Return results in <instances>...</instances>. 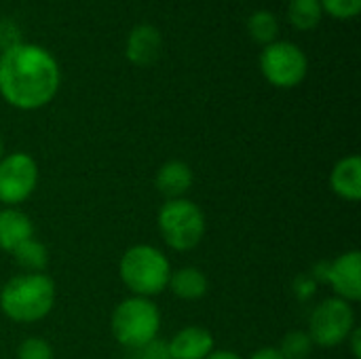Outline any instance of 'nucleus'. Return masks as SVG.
I'll list each match as a JSON object with an SVG mask.
<instances>
[{
    "label": "nucleus",
    "mask_w": 361,
    "mask_h": 359,
    "mask_svg": "<svg viewBox=\"0 0 361 359\" xmlns=\"http://www.w3.org/2000/svg\"><path fill=\"white\" fill-rule=\"evenodd\" d=\"M61 85L57 59L36 47L19 42L0 53V95L17 110H38L53 102Z\"/></svg>",
    "instance_id": "nucleus-1"
},
{
    "label": "nucleus",
    "mask_w": 361,
    "mask_h": 359,
    "mask_svg": "<svg viewBox=\"0 0 361 359\" xmlns=\"http://www.w3.org/2000/svg\"><path fill=\"white\" fill-rule=\"evenodd\" d=\"M57 286L47 273H19L0 286V311L13 324H38L55 307Z\"/></svg>",
    "instance_id": "nucleus-2"
},
{
    "label": "nucleus",
    "mask_w": 361,
    "mask_h": 359,
    "mask_svg": "<svg viewBox=\"0 0 361 359\" xmlns=\"http://www.w3.org/2000/svg\"><path fill=\"white\" fill-rule=\"evenodd\" d=\"M171 262L163 250L150 243H137L123 252L118 260V279L131 296L154 298L169 286Z\"/></svg>",
    "instance_id": "nucleus-3"
},
{
    "label": "nucleus",
    "mask_w": 361,
    "mask_h": 359,
    "mask_svg": "<svg viewBox=\"0 0 361 359\" xmlns=\"http://www.w3.org/2000/svg\"><path fill=\"white\" fill-rule=\"evenodd\" d=\"M161 311L152 298L127 296L110 315V332L127 351L140 349L159 339Z\"/></svg>",
    "instance_id": "nucleus-4"
},
{
    "label": "nucleus",
    "mask_w": 361,
    "mask_h": 359,
    "mask_svg": "<svg viewBox=\"0 0 361 359\" xmlns=\"http://www.w3.org/2000/svg\"><path fill=\"white\" fill-rule=\"evenodd\" d=\"M157 229L167 248L173 252H190L207 233L205 212L192 199H167L159 207Z\"/></svg>",
    "instance_id": "nucleus-5"
},
{
    "label": "nucleus",
    "mask_w": 361,
    "mask_h": 359,
    "mask_svg": "<svg viewBox=\"0 0 361 359\" xmlns=\"http://www.w3.org/2000/svg\"><path fill=\"white\" fill-rule=\"evenodd\" d=\"M357 317L351 303L330 296L324 298L309 315L307 334L311 336L315 347L334 349L347 343L349 334L355 330Z\"/></svg>",
    "instance_id": "nucleus-6"
},
{
    "label": "nucleus",
    "mask_w": 361,
    "mask_h": 359,
    "mask_svg": "<svg viewBox=\"0 0 361 359\" xmlns=\"http://www.w3.org/2000/svg\"><path fill=\"white\" fill-rule=\"evenodd\" d=\"M260 72L273 87L292 89L307 78L309 59L294 42L275 40L260 53Z\"/></svg>",
    "instance_id": "nucleus-7"
},
{
    "label": "nucleus",
    "mask_w": 361,
    "mask_h": 359,
    "mask_svg": "<svg viewBox=\"0 0 361 359\" xmlns=\"http://www.w3.org/2000/svg\"><path fill=\"white\" fill-rule=\"evenodd\" d=\"M40 169L32 154L8 152L0 159V205L17 207L38 188Z\"/></svg>",
    "instance_id": "nucleus-8"
},
{
    "label": "nucleus",
    "mask_w": 361,
    "mask_h": 359,
    "mask_svg": "<svg viewBox=\"0 0 361 359\" xmlns=\"http://www.w3.org/2000/svg\"><path fill=\"white\" fill-rule=\"evenodd\" d=\"M326 281L330 284L336 298L351 305L361 300V252L347 250L338 254L326 267Z\"/></svg>",
    "instance_id": "nucleus-9"
},
{
    "label": "nucleus",
    "mask_w": 361,
    "mask_h": 359,
    "mask_svg": "<svg viewBox=\"0 0 361 359\" xmlns=\"http://www.w3.org/2000/svg\"><path fill=\"white\" fill-rule=\"evenodd\" d=\"M214 349V334L203 326H186L167 341L169 359H205Z\"/></svg>",
    "instance_id": "nucleus-10"
},
{
    "label": "nucleus",
    "mask_w": 361,
    "mask_h": 359,
    "mask_svg": "<svg viewBox=\"0 0 361 359\" xmlns=\"http://www.w3.org/2000/svg\"><path fill=\"white\" fill-rule=\"evenodd\" d=\"M192 184H195L192 167L180 159L165 161L154 174V186L165 197V201L186 197V193L192 188Z\"/></svg>",
    "instance_id": "nucleus-11"
},
{
    "label": "nucleus",
    "mask_w": 361,
    "mask_h": 359,
    "mask_svg": "<svg viewBox=\"0 0 361 359\" xmlns=\"http://www.w3.org/2000/svg\"><path fill=\"white\" fill-rule=\"evenodd\" d=\"M330 188L332 193L347 201L357 203L361 199V159L357 154H349L336 161L330 171Z\"/></svg>",
    "instance_id": "nucleus-12"
},
{
    "label": "nucleus",
    "mask_w": 361,
    "mask_h": 359,
    "mask_svg": "<svg viewBox=\"0 0 361 359\" xmlns=\"http://www.w3.org/2000/svg\"><path fill=\"white\" fill-rule=\"evenodd\" d=\"M161 34L154 25H135L127 38L125 55L133 66H152L161 55Z\"/></svg>",
    "instance_id": "nucleus-13"
},
{
    "label": "nucleus",
    "mask_w": 361,
    "mask_h": 359,
    "mask_svg": "<svg viewBox=\"0 0 361 359\" xmlns=\"http://www.w3.org/2000/svg\"><path fill=\"white\" fill-rule=\"evenodd\" d=\"M34 237L32 218L19 207L0 209V250L13 254L21 243Z\"/></svg>",
    "instance_id": "nucleus-14"
},
{
    "label": "nucleus",
    "mask_w": 361,
    "mask_h": 359,
    "mask_svg": "<svg viewBox=\"0 0 361 359\" xmlns=\"http://www.w3.org/2000/svg\"><path fill=\"white\" fill-rule=\"evenodd\" d=\"M167 290H171V294L176 298H180V300L195 303V300H201L207 294L209 281H207V275L201 269L182 267V269L171 271Z\"/></svg>",
    "instance_id": "nucleus-15"
},
{
    "label": "nucleus",
    "mask_w": 361,
    "mask_h": 359,
    "mask_svg": "<svg viewBox=\"0 0 361 359\" xmlns=\"http://www.w3.org/2000/svg\"><path fill=\"white\" fill-rule=\"evenodd\" d=\"M11 256L15 264L21 269V273H44L49 267V250L36 237L21 243Z\"/></svg>",
    "instance_id": "nucleus-16"
},
{
    "label": "nucleus",
    "mask_w": 361,
    "mask_h": 359,
    "mask_svg": "<svg viewBox=\"0 0 361 359\" xmlns=\"http://www.w3.org/2000/svg\"><path fill=\"white\" fill-rule=\"evenodd\" d=\"M324 8L319 0H290L288 17L290 23L298 30H313L322 21Z\"/></svg>",
    "instance_id": "nucleus-17"
},
{
    "label": "nucleus",
    "mask_w": 361,
    "mask_h": 359,
    "mask_svg": "<svg viewBox=\"0 0 361 359\" xmlns=\"http://www.w3.org/2000/svg\"><path fill=\"white\" fill-rule=\"evenodd\" d=\"M247 32L250 36L260 42V44H271L277 40L279 34V21L273 13L269 11H256L250 19H247Z\"/></svg>",
    "instance_id": "nucleus-18"
},
{
    "label": "nucleus",
    "mask_w": 361,
    "mask_h": 359,
    "mask_svg": "<svg viewBox=\"0 0 361 359\" xmlns=\"http://www.w3.org/2000/svg\"><path fill=\"white\" fill-rule=\"evenodd\" d=\"M277 349L286 359H309L315 345L311 336L307 334V330H290L281 339V345Z\"/></svg>",
    "instance_id": "nucleus-19"
},
{
    "label": "nucleus",
    "mask_w": 361,
    "mask_h": 359,
    "mask_svg": "<svg viewBox=\"0 0 361 359\" xmlns=\"http://www.w3.org/2000/svg\"><path fill=\"white\" fill-rule=\"evenodd\" d=\"M17 359H55L53 345L42 336H27L17 347Z\"/></svg>",
    "instance_id": "nucleus-20"
},
{
    "label": "nucleus",
    "mask_w": 361,
    "mask_h": 359,
    "mask_svg": "<svg viewBox=\"0 0 361 359\" xmlns=\"http://www.w3.org/2000/svg\"><path fill=\"white\" fill-rule=\"evenodd\" d=\"M322 8L336 19L357 17L361 11V0H319Z\"/></svg>",
    "instance_id": "nucleus-21"
},
{
    "label": "nucleus",
    "mask_w": 361,
    "mask_h": 359,
    "mask_svg": "<svg viewBox=\"0 0 361 359\" xmlns=\"http://www.w3.org/2000/svg\"><path fill=\"white\" fill-rule=\"evenodd\" d=\"M129 353H131L129 359H169L167 343H163L159 339L148 343V345H144V347H140V349H133Z\"/></svg>",
    "instance_id": "nucleus-22"
},
{
    "label": "nucleus",
    "mask_w": 361,
    "mask_h": 359,
    "mask_svg": "<svg viewBox=\"0 0 361 359\" xmlns=\"http://www.w3.org/2000/svg\"><path fill=\"white\" fill-rule=\"evenodd\" d=\"M347 343H349V347H351V355H353L355 359H361V328L360 326H355V330L349 334Z\"/></svg>",
    "instance_id": "nucleus-23"
},
{
    "label": "nucleus",
    "mask_w": 361,
    "mask_h": 359,
    "mask_svg": "<svg viewBox=\"0 0 361 359\" xmlns=\"http://www.w3.org/2000/svg\"><path fill=\"white\" fill-rule=\"evenodd\" d=\"M247 359H286V358L279 353V349H277V347H262V349L254 351V353H252Z\"/></svg>",
    "instance_id": "nucleus-24"
},
{
    "label": "nucleus",
    "mask_w": 361,
    "mask_h": 359,
    "mask_svg": "<svg viewBox=\"0 0 361 359\" xmlns=\"http://www.w3.org/2000/svg\"><path fill=\"white\" fill-rule=\"evenodd\" d=\"M205 359H243L239 353L228 351V349H214Z\"/></svg>",
    "instance_id": "nucleus-25"
},
{
    "label": "nucleus",
    "mask_w": 361,
    "mask_h": 359,
    "mask_svg": "<svg viewBox=\"0 0 361 359\" xmlns=\"http://www.w3.org/2000/svg\"><path fill=\"white\" fill-rule=\"evenodd\" d=\"M4 157V144H2V138H0V159Z\"/></svg>",
    "instance_id": "nucleus-26"
},
{
    "label": "nucleus",
    "mask_w": 361,
    "mask_h": 359,
    "mask_svg": "<svg viewBox=\"0 0 361 359\" xmlns=\"http://www.w3.org/2000/svg\"><path fill=\"white\" fill-rule=\"evenodd\" d=\"M0 286H2V284H0Z\"/></svg>",
    "instance_id": "nucleus-27"
}]
</instances>
